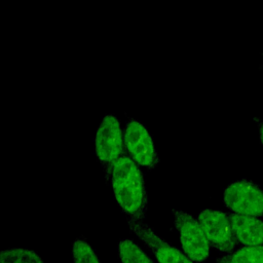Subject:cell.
Returning <instances> with one entry per match:
<instances>
[{"instance_id": "cell-9", "label": "cell", "mask_w": 263, "mask_h": 263, "mask_svg": "<svg viewBox=\"0 0 263 263\" xmlns=\"http://www.w3.org/2000/svg\"><path fill=\"white\" fill-rule=\"evenodd\" d=\"M216 263H263V246H243L217 258Z\"/></svg>"}, {"instance_id": "cell-10", "label": "cell", "mask_w": 263, "mask_h": 263, "mask_svg": "<svg viewBox=\"0 0 263 263\" xmlns=\"http://www.w3.org/2000/svg\"><path fill=\"white\" fill-rule=\"evenodd\" d=\"M121 263H154L140 246L130 239H122L118 243Z\"/></svg>"}, {"instance_id": "cell-13", "label": "cell", "mask_w": 263, "mask_h": 263, "mask_svg": "<svg viewBox=\"0 0 263 263\" xmlns=\"http://www.w3.org/2000/svg\"><path fill=\"white\" fill-rule=\"evenodd\" d=\"M257 125H258V128H259V134H260V141L263 145V120L259 119V118H254Z\"/></svg>"}, {"instance_id": "cell-11", "label": "cell", "mask_w": 263, "mask_h": 263, "mask_svg": "<svg viewBox=\"0 0 263 263\" xmlns=\"http://www.w3.org/2000/svg\"><path fill=\"white\" fill-rule=\"evenodd\" d=\"M0 263H44L34 251L21 248H11L0 253Z\"/></svg>"}, {"instance_id": "cell-7", "label": "cell", "mask_w": 263, "mask_h": 263, "mask_svg": "<svg viewBox=\"0 0 263 263\" xmlns=\"http://www.w3.org/2000/svg\"><path fill=\"white\" fill-rule=\"evenodd\" d=\"M127 223L135 235L153 253L159 263H194L180 249L168 243L146 223L127 218Z\"/></svg>"}, {"instance_id": "cell-2", "label": "cell", "mask_w": 263, "mask_h": 263, "mask_svg": "<svg viewBox=\"0 0 263 263\" xmlns=\"http://www.w3.org/2000/svg\"><path fill=\"white\" fill-rule=\"evenodd\" d=\"M124 138L120 121L113 114L102 118L95 136V152L104 168L106 180H110L114 164L124 156Z\"/></svg>"}, {"instance_id": "cell-1", "label": "cell", "mask_w": 263, "mask_h": 263, "mask_svg": "<svg viewBox=\"0 0 263 263\" xmlns=\"http://www.w3.org/2000/svg\"><path fill=\"white\" fill-rule=\"evenodd\" d=\"M114 198L127 218L141 221L146 217L148 193L139 165L128 156H122L110 176Z\"/></svg>"}, {"instance_id": "cell-3", "label": "cell", "mask_w": 263, "mask_h": 263, "mask_svg": "<svg viewBox=\"0 0 263 263\" xmlns=\"http://www.w3.org/2000/svg\"><path fill=\"white\" fill-rule=\"evenodd\" d=\"M172 214L175 227L180 235L183 252L193 262L202 263L206 261L211 246L198 220L181 210H172Z\"/></svg>"}, {"instance_id": "cell-6", "label": "cell", "mask_w": 263, "mask_h": 263, "mask_svg": "<svg viewBox=\"0 0 263 263\" xmlns=\"http://www.w3.org/2000/svg\"><path fill=\"white\" fill-rule=\"evenodd\" d=\"M210 246L221 253L229 254L238 241L234 235L228 214L219 210H202L197 218Z\"/></svg>"}, {"instance_id": "cell-8", "label": "cell", "mask_w": 263, "mask_h": 263, "mask_svg": "<svg viewBox=\"0 0 263 263\" xmlns=\"http://www.w3.org/2000/svg\"><path fill=\"white\" fill-rule=\"evenodd\" d=\"M234 235L243 246H263V221L235 213L228 214Z\"/></svg>"}, {"instance_id": "cell-12", "label": "cell", "mask_w": 263, "mask_h": 263, "mask_svg": "<svg viewBox=\"0 0 263 263\" xmlns=\"http://www.w3.org/2000/svg\"><path fill=\"white\" fill-rule=\"evenodd\" d=\"M74 263H101L92 247L83 238H77L72 245Z\"/></svg>"}, {"instance_id": "cell-5", "label": "cell", "mask_w": 263, "mask_h": 263, "mask_svg": "<svg viewBox=\"0 0 263 263\" xmlns=\"http://www.w3.org/2000/svg\"><path fill=\"white\" fill-rule=\"evenodd\" d=\"M223 199L232 213L263 218V188L251 180L230 183L224 190Z\"/></svg>"}, {"instance_id": "cell-4", "label": "cell", "mask_w": 263, "mask_h": 263, "mask_svg": "<svg viewBox=\"0 0 263 263\" xmlns=\"http://www.w3.org/2000/svg\"><path fill=\"white\" fill-rule=\"evenodd\" d=\"M123 138L129 158L139 166L153 170L158 165L159 156L153 138L141 121L134 118L128 119L124 127Z\"/></svg>"}]
</instances>
